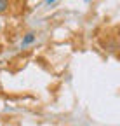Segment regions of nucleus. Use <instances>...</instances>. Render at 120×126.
Listing matches in <instances>:
<instances>
[{
	"label": "nucleus",
	"mask_w": 120,
	"mask_h": 126,
	"mask_svg": "<svg viewBox=\"0 0 120 126\" xmlns=\"http://www.w3.org/2000/svg\"><path fill=\"white\" fill-rule=\"evenodd\" d=\"M35 40H37V33H33V32H28V33H24V35H23L19 47H21V49H26V47L33 46V44H35Z\"/></svg>",
	"instance_id": "obj_1"
},
{
	"label": "nucleus",
	"mask_w": 120,
	"mask_h": 126,
	"mask_svg": "<svg viewBox=\"0 0 120 126\" xmlns=\"http://www.w3.org/2000/svg\"><path fill=\"white\" fill-rule=\"evenodd\" d=\"M7 2H9V0H0V14L7 11Z\"/></svg>",
	"instance_id": "obj_2"
},
{
	"label": "nucleus",
	"mask_w": 120,
	"mask_h": 126,
	"mask_svg": "<svg viewBox=\"0 0 120 126\" xmlns=\"http://www.w3.org/2000/svg\"><path fill=\"white\" fill-rule=\"evenodd\" d=\"M59 2V0H45V5H49V7H52V5H56Z\"/></svg>",
	"instance_id": "obj_3"
},
{
	"label": "nucleus",
	"mask_w": 120,
	"mask_h": 126,
	"mask_svg": "<svg viewBox=\"0 0 120 126\" xmlns=\"http://www.w3.org/2000/svg\"><path fill=\"white\" fill-rule=\"evenodd\" d=\"M85 2H87V4H89V2H92V0H85Z\"/></svg>",
	"instance_id": "obj_4"
},
{
	"label": "nucleus",
	"mask_w": 120,
	"mask_h": 126,
	"mask_svg": "<svg viewBox=\"0 0 120 126\" xmlns=\"http://www.w3.org/2000/svg\"><path fill=\"white\" fill-rule=\"evenodd\" d=\"M0 30H2V23H0Z\"/></svg>",
	"instance_id": "obj_5"
}]
</instances>
